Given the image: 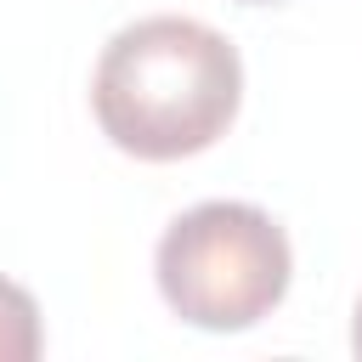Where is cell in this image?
Instances as JSON below:
<instances>
[{
  "instance_id": "4",
  "label": "cell",
  "mask_w": 362,
  "mask_h": 362,
  "mask_svg": "<svg viewBox=\"0 0 362 362\" xmlns=\"http://www.w3.org/2000/svg\"><path fill=\"white\" fill-rule=\"evenodd\" d=\"M351 351L362 356V300H356V322H351Z\"/></svg>"
},
{
  "instance_id": "3",
  "label": "cell",
  "mask_w": 362,
  "mask_h": 362,
  "mask_svg": "<svg viewBox=\"0 0 362 362\" xmlns=\"http://www.w3.org/2000/svg\"><path fill=\"white\" fill-rule=\"evenodd\" d=\"M40 351H45V328H40L34 294L0 277V362H34Z\"/></svg>"
},
{
  "instance_id": "1",
  "label": "cell",
  "mask_w": 362,
  "mask_h": 362,
  "mask_svg": "<svg viewBox=\"0 0 362 362\" xmlns=\"http://www.w3.org/2000/svg\"><path fill=\"white\" fill-rule=\"evenodd\" d=\"M243 102L238 45L198 17L124 23L90 74V113L102 136L147 164H175L215 147Z\"/></svg>"
},
{
  "instance_id": "5",
  "label": "cell",
  "mask_w": 362,
  "mask_h": 362,
  "mask_svg": "<svg viewBox=\"0 0 362 362\" xmlns=\"http://www.w3.org/2000/svg\"><path fill=\"white\" fill-rule=\"evenodd\" d=\"M243 6H277V0H243Z\"/></svg>"
},
{
  "instance_id": "2",
  "label": "cell",
  "mask_w": 362,
  "mask_h": 362,
  "mask_svg": "<svg viewBox=\"0 0 362 362\" xmlns=\"http://www.w3.org/2000/svg\"><path fill=\"white\" fill-rule=\"evenodd\" d=\"M153 277L181 322L204 334H243L283 305L294 277V249L266 209L238 198H209L164 226Z\"/></svg>"
}]
</instances>
